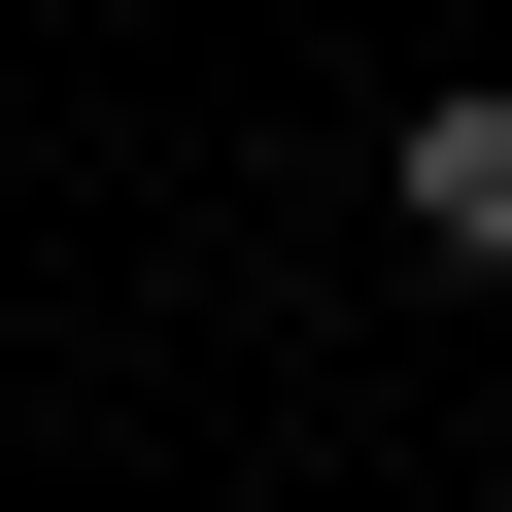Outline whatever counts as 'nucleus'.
<instances>
[{
  "label": "nucleus",
  "instance_id": "nucleus-2",
  "mask_svg": "<svg viewBox=\"0 0 512 512\" xmlns=\"http://www.w3.org/2000/svg\"><path fill=\"white\" fill-rule=\"evenodd\" d=\"M478 512H512V478H478Z\"/></svg>",
  "mask_w": 512,
  "mask_h": 512
},
{
  "label": "nucleus",
  "instance_id": "nucleus-1",
  "mask_svg": "<svg viewBox=\"0 0 512 512\" xmlns=\"http://www.w3.org/2000/svg\"><path fill=\"white\" fill-rule=\"evenodd\" d=\"M376 205H410V239H444V274H512V69H444V103H410V137H376Z\"/></svg>",
  "mask_w": 512,
  "mask_h": 512
}]
</instances>
